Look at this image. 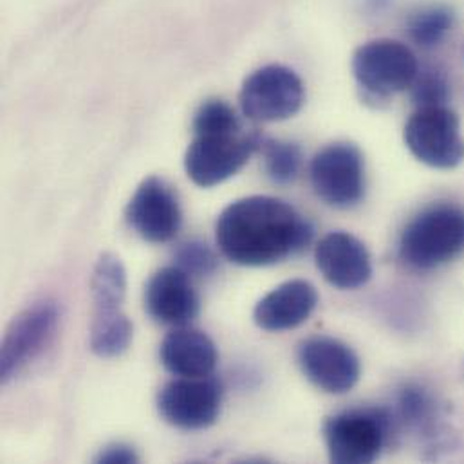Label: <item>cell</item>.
Here are the masks:
<instances>
[{"label":"cell","mask_w":464,"mask_h":464,"mask_svg":"<svg viewBox=\"0 0 464 464\" xmlns=\"http://www.w3.org/2000/svg\"><path fill=\"white\" fill-rule=\"evenodd\" d=\"M134 340V325L129 316L118 311L94 313L89 331L91 351L100 358L121 356Z\"/></svg>","instance_id":"e0dca14e"},{"label":"cell","mask_w":464,"mask_h":464,"mask_svg":"<svg viewBox=\"0 0 464 464\" xmlns=\"http://www.w3.org/2000/svg\"><path fill=\"white\" fill-rule=\"evenodd\" d=\"M394 430L392 416L383 409H354L334 414L324 423L329 459L336 464L376 461Z\"/></svg>","instance_id":"3957f363"},{"label":"cell","mask_w":464,"mask_h":464,"mask_svg":"<svg viewBox=\"0 0 464 464\" xmlns=\"http://www.w3.org/2000/svg\"><path fill=\"white\" fill-rule=\"evenodd\" d=\"M316 267L338 289H358L372 276L367 246L347 232L327 233L314 249Z\"/></svg>","instance_id":"5bb4252c"},{"label":"cell","mask_w":464,"mask_h":464,"mask_svg":"<svg viewBox=\"0 0 464 464\" xmlns=\"http://www.w3.org/2000/svg\"><path fill=\"white\" fill-rule=\"evenodd\" d=\"M100 464H130L138 463L140 456L134 450V447L125 443H112L100 450V454L94 459Z\"/></svg>","instance_id":"d4e9b609"},{"label":"cell","mask_w":464,"mask_h":464,"mask_svg":"<svg viewBox=\"0 0 464 464\" xmlns=\"http://www.w3.org/2000/svg\"><path fill=\"white\" fill-rule=\"evenodd\" d=\"M298 365L304 376L327 394H345L360 380L358 354L343 342L329 336H314L300 343Z\"/></svg>","instance_id":"8fae6325"},{"label":"cell","mask_w":464,"mask_h":464,"mask_svg":"<svg viewBox=\"0 0 464 464\" xmlns=\"http://www.w3.org/2000/svg\"><path fill=\"white\" fill-rule=\"evenodd\" d=\"M58 322L60 309L51 300L36 302L13 318L0 351L2 383H9L44 354L56 334Z\"/></svg>","instance_id":"ba28073f"},{"label":"cell","mask_w":464,"mask_h":464,"mask_svg":"<svg viewBox=\"0 0 464 464\" xmlns=\"http://www.w3.org/2000/svg\"><path fill=\"white\" fill-rule=\"evenodd\" d=\"M160 358L163 367L178 378H205L216 371L219 353L207 333L183 325L165 336Z\"/></svg>","instance_id":"2e32d148"},{"label":"cell","mask_w":464,"mask_h":464,"mask_svg":"<svg viewBox=\"0 0 464 464\" xmlns=\"http://www.w3.org/2000/svg\"><path fill=\"white\" fill-rule=\"evenodd\" d=\"M201 300L192 276L178 266L156 271L145 285V309L160 324L183 327L199 314Z\"/></svg>","instance_id":"4fadbf2b"},{"label":"cell","mask_w":464,"mask_h":464,"mask_svg":"<svg viewBox=\"0 0 464 464\" xmlns=\"http://www.w3.org/2000/svg\"><path fill=\"white\" fill-rule=\"evenodd\" d=\"M314 194L334 208H351L365 194V165L362 152L351 143L324 147L311 161Z\"/></svg>","instance_id":"30bf717a"},{"label":"cell","mask_w":464,"mask_h":464,"mask_svg":"<svg viewBox=\"0 0 464 464\" xmlns=\"http://www.w3.org/2000/svg\"><path fill=\"white\" fill-rule=\"evenodd\" d=\"M238 102L247 120L284 121L302 109L305 91L293 69L273 63L256 69L244 80Z\"/></svg>","instance_id":"8992f818"},{"label":"cell","mask_w":464,"mask_h":464,"mask_svg":"<svg viewBox=\"0 0 464 464\" xmlns=\"http://www.w3.org/2000/svg\"><path fill=\"white\" fill-rule=\"evenodd\" d=\"M267 176L278 185H289L296 179L302 167V152L298 145L289 141L262 140L260 145Z\"/></svg>","instance_id":"44dd1931"},{"label":"cell","mask_w":464,"mask_h":464,"mask_svg":"<svg viewBox=\"0 0 464 464\" xmlns=\"http://www.w3.org/2000/svg\"><path fill=\"white\" fill-rule=\"evenodd\" d=\"M127 221L143 240L152 244L170 242L183 225L179 199L161 178H147L127 205Z\"/></svg>","instance_id":"7c38bea8"},{"label":"cell","mask_w":464,"mask_h":464,"mask_svg":"<svg viewBox=\"0 0 464 464\" xmlns=\"http://www.w3.org/2000/svg\"><path fill=\"white\" fill-rule=\"evenodd\" d=\"M407 149L421 163L450 170L464 161V140L459 116L447 105L420 107L405 125Z\"/></svg>","instance_id":"277c9868"},{"label":"cell","mask_w":464,"mask_h":464,"mask_svg":"<svg viewBox=\"0 0 464 464\" xmlns=\"http://www.w3.org/2000/svg\"><path fill=\"white\" fill-rule=\"evenodd\" d=\"M240 130H242V125L237 112L223 100H210L203 103L194 118L196 136L233 134Z\"/></svg>","instance_id":"7402d4cb"},{"label":"cell","mask_w":464,"mask_h":464,"mask_svg":"<svg viewBox=\"0 0 464 464\" xmlns=\"http://www.w3.org/2000/svg\"><path fill=\"white\" fill-rule=\"evenodd\" d=\"M414 100L420 107H429V105H445L450 94L449 82L443 72L438 69H429V71H420L416 82H414Z\"/></svg>","instance_id":"cb8c5ba5"},{"label":"cell","mask_w":464,"mask_h":464,"mask_svg":"<svg viewBox=\"0 0 464 464\" xmlns=\"http://www.w3.org/2000/svg\"><path fill=\"white\" fill-rule=\"evenodd\" d=\"M318 304V293L307 280L295 278L276 285L253 309L255 324L269 333H282L302 325Z\"/></svg>","instance_id":"9a60e30c"},{"label":"cell","mask_w":464,"mask_h":464,"mask_svg":"<svg viewBox=\"0 0 464 464\" xmlns=\"http://www.w3.org/2000/svg\"><path fill=\"white\" fill-rule=\"evenodd\" d=\"M223 383L218 378H178L158 394V412L179 430H205L212 427L223 409Z\"/></svg>","instance_id":"9c48e42d"},{"label":"cell","mask_w":464,"mask_h":464,"mask_svg":"<svg viewBox=\"0 0 464 464\" xmlns=\"http://www.w3.org/2000/svg\"><path fill=\"white\" fill-rule=\"evenodd\" d=\"M398 414L401 423L418 432L432 438L438 432L441 412L434 396L421 387H405L398 400Z\"/></svg>","instance_id":"d6986e66"},{"label":"cell","mask_w":464,"mask_h":464,"mask_svg":"<svg viewBox=\"0 0 464 464\" xmlns=\"http://www.w3.org/2000/svg\"><path fill=\"white\" fill-rule=\"evenodd\" d=\"M127 293V269L114 253H103L92 271L91 296L94 313L121 309Z\"/></svg>","instance_id":"ac0fdd59"},{"label":"cell","mask_w":464,"mask_h":464,"mask_svg":"<svg viewBox=\"0 0 464 464\" xmlns=\"http://www.w3.org/2000/svg\"><path fill=\"white\" fill-rule=\"evenodd\" d=\"M358 83L374 96H391L411 89L420 74L416 54L405 44L378 38L360 45L353 56Z\"/></svg>","instance_id":"52a82bcc"},{"label":"cell","mask_w":464,"mask_h":464,"mask_svg":"<svg viewBox=\"0 0 464 464\" xmlns=\"http://www.w3.org/2000/svg\"><path fill=\"white\" fill-rule=\"evenodd\" d=\"M262 140L256 132L242 130L196 136L185 154V170L198 187H218L233 178L260 150Z\"/></svg>","instance_id":"5b68a950"},{"label":"cell","mask_w":464,"mask_h":464,"mask_svg":"<svg viewBox=\"0 0 464 464\" xmlns=\"http://www.w3.org/2000/svg\"><path fill=\"white\" fill-rule=\"evenodd\" d=\"M454 27V13L447 5H429L409 20L411 38L425 49L440 45Z\"/></svg>","instance_id":"ffe728a7"},{"label":"cell","mask_w":464,"mask_h":464,"mask_svg":"<svg viewBox=\"0 0 464 464\" xmlns=\"http://www.w3.org/2000/svg\"><path fill=\"white\" fill-rule=\"evenodd\" d=\"M464 253V208L436 205L416 216L400 237V258L414 269H434Z\"/></svg>","instance_id":"7a4b0ae2"},{"label":"cell","mask_w":464,"mask_h":464,"mask_svg":"<svg viewBox=\"0 0 464 464\" xmlns=\"http://www.w3.org/2000/svg\"><path fill=\"white\" fill-rule=\"evenodd\" d=\"M176 266L190 276H207L216 271L218 256L205 242L190 240L178 247Z\"/></svg>","instance_id":"603a6c76"},{"label":"cell","mask_w":464,"mask_h":464,"mask_svg":"<svg viewBox=\"0 0 464 464\" xmlns=\"http://www.w3.org/2000/svg\"><path fill=\"white\" fill-rule=\"evenodd\" d=\"M311 238V223L289 203L269 196L233 201L216 225L221 253L246 267L276 264L304 249Z\"/></svg>","instance_id":"6da1fadb"}]
</instances>
